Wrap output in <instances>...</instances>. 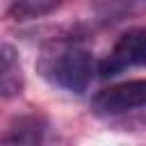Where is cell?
Listing matches in <instances>:
<instances>
[{
    "label": "cell",
    "mask_w": 146,
    "mask_h": 146,
    "mask_svg": "<svg viewBox=\"0 0 146 146\" xmlns=\"http://www.w3.org/2000/svg\"><path fill=\"white\" fill-rule=\"evenodd\" d=\"M36 71L52 87L71 94H82L91 84L94 73H98V66L84 46L71 39H62L43 48L36 62Z\"/></svg>",
    "instance_id": "cell-1"
},
{
    "label": "cell",
    "mask_w": 146,
    "mask_h": 146,
    "mask_svg": "<svg viewBox=\"0 0 146 146\" xmlns=\"http://www.w3.org/2000/svg\"><path fill=\"white\" fill-rule=\"evenodd\" d=\"M96 116H121L146 107V80H128L110 84L91 96L89 103Z\"/></svg>",
    "instance_id": "cell-2"
},
{
    "label": "cell",
    "mask_w": 146,
    "mask_h": 146,
    "mask_svg": "<svg viewBox=\"0 0 146 146\" xmlns=\"http://www.w3.org/2000/svg\"><path fill=\"white\" fill-rule=\"evenodd\" d=\"M130 66H146V27L125 30L112 46L110 55L98 62L100 78H114Z\"/></svg>",
    "instance_id": "cell-3"
},
{
    "label": "cell",
    "mask_w": 146,
    "mask_h": 146,
    "mask_svg": "<svg viewBox=\"0 0 146 146\" xmlns=\"http://www.w3.org/2000/svg\"><path fill=\"white\" fill-rule=\"evenodd\" d=\"M25 89V73L21 55L11 43L0 41V98L21 96Z\"/></svg>",
    "instance_id": "cell-4"
},
{
    "label": "cell",
    "mask_w": 146,
    "mask_h": 146,
    "mask_svg": "<svg viewBox=\"0 0 146 146\" xmlns=\"http://www.w3.org/2000/svg\"><path fill=\"white\" fill-rule=\"evenodd\" d=\"M48 130V121L39 114H23L18 119L11 121L7 135L2 137V141L9 144H39L43 141V135Z\"/></svg>",
    "instance_id": "cell-5"
},
{
    "label": "cell",
    "mask_w": 146,
    "mask_h": 146,
    "mask_svg": "<svg viewBox=\"0 0 146 146\" xmlns=\"http://www.w3.org/2000/svg\"><path fill=\"white\" fill-rule=\"evenodd\" d=\"M62 0H14L11 7L7 9V16L11 21H36L43 18L48 14H52L55 9H59Z\"/></svg>",
    "instance_id": "cell-6"
}]
</instances>
